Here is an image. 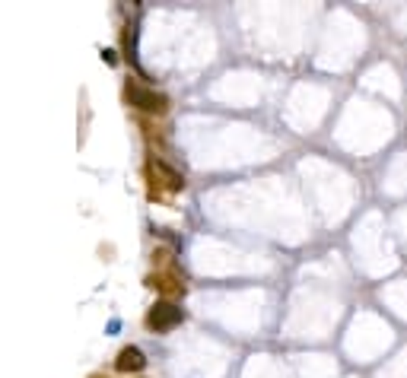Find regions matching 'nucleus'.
<instances>
[{
    "label": "nucleus",
    "mask_w": 407,
    "mask_h": 378,
    "mask_svg": "<svg viewBox=\"0 0 407 378\" xmlns=\"http://www.w3.org/2000/svg\"><path fill=\"white\" fill-rule=\"evenodd\" d=\"M127 99H131V105L150 111V115H163V111L169 108V99L163 96V92L146 90V86H137V83H127Z\"/></svg>",
    "instance_id": "f257e3e1"
},
{
    "label": "nucleus",
    "mask_w": 407,
    "mask_h": 378,
    "mask_svg": "<svg viewBox=\"0 0 407 378\" xmlns=\"http://www.w3.org/2000/svg\"><path fill=\"white\" fill-rule=\"evenodd\" d=\"M181 318H185V312L172 302H156L146 312V324H150L153 330H169V328H175V324H181Z\"/></svg>",
    "instance_id": "f03ea898"
},
{
    "label": "nucleus",
    "mask_w": 407,
    "mask_h": 378,
    "mask_svg": "<svg viewBox=\"0 0 407 378\" xmlns=\"http://www.w3.org/2000/svg\"><path fill=\"white\" fill-rule=\"evenodd\" d=\"M144 365H146V359H144V353H140L137 346H125V350L118 353V359H115L118 372H140Z\"/></svg>",
    "instance_id": "7ed1b4c3"
},
{
    "label": "nucleus",
    "mask_w": 407,
    "mask_h": 378,
    "mask_svg": "<svg viewBox=\"0 0 407 378\" xmlns=\"http://www.w3.org/2000/svg\"><path fill=\"white\" fill-rule=\"evenodd\" d=\"M150 172H156L169 191H181V188H185V175L175 172V169H169V165L159 162V159H153V162H150Z\"/></svg>",
    "instance_id": "20e7f679"
},
{
    "label": "nucleus",
    "mask_w": 407,
    "mask_h": 378,
    "mask_svg": "<svg viewBox=\"0 0 407 378\" xmlns=\"http://www.w3.org/2000/svg\"><path fill=\"white\" fill-rule=\"evenodd\" d=\"M150 286H156L159 293H166V296H181V293H185V283H181L179 276H169V274L150 276Z\"/></svg>",
    "instance_id": "39448f33"
}]
</instances>
